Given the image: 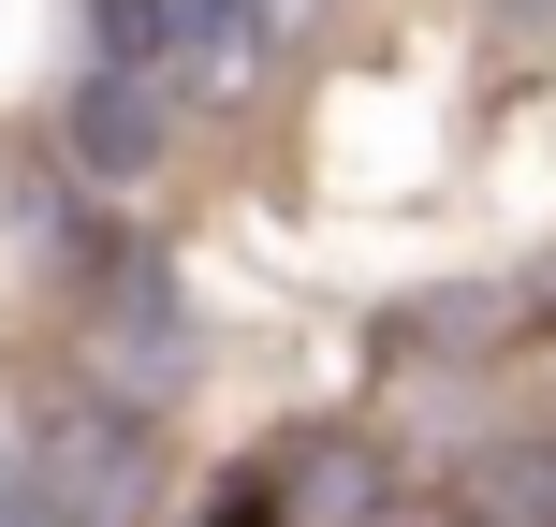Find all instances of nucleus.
I'll use <instances>...</instances> for the list:
<instances>
[{"instance_id":"obj_1","label":"nucleus","mask_w":556,"mask_h":527,"mask_svg":"<svg viewBox=\"0 0 556 527\" xmlns=\"http://www.w3.org/2000/svg\"><path fill=\"white\" fill-rule=\"evenodd\" d=\"M29 454V527H132L147 513V425L132 411H59L45 440H15Z\"/></svg>"},{"instance_id":"obj_2","label":"nucleus","mask_w":556,"mask_h":527,"mask_svg":"<svg viewBox=\"0 0 556 527\" xmlns=\"http://www.w3.org/2000/svg\"><path fill=\"white\" fill-rule=\"evenodd\" d=\"M88 337H103V411H147V396L176 381V278L117 264V293L88 308Z\"/></svg>"},{"instance_id":"obj_3","label":"nucleus","mask_w":556,"mask_h":527,"mask_svg":"<svg viewBox=\"0 0 556 527\" xmlns=\"http://www.w3.org/2000/svg\"><path fill=\"white\" fill-rule=\"evenodd\" d=\"M162 133H176L162 88H132V74H88V88H74V162H88V191L147 176V162H162Z\"/></svg>"},{"instance_id":"obj_4","label":"nucleus","mask_w":556,"mask_h":527,"mask_svg":"<svg viewBox=\"0 0 556 527\" xmlns=\"http://www.w3.org/2000/svg\"><path fill=\"white\" fill-rule=\"evenodd\" d=\"M498 15H513V29H556V0H498Z\"/></svg>"}]
</instances>
